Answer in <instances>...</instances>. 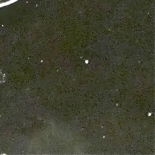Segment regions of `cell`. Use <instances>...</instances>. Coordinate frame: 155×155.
Returning <instances> with one entry per match:
<instances>
[{
	"label": "cell",
	"instance_id": "6da1fadb",
	"mask_svg": "<svg viewBox=\"0 0 155 155\" xmlns=\"http://www.w3.org/2000/svg\"><path fill=\"white\" fill-rule=\"evenodd\" d=\"M18 0H0V8L16 2Z\"/></svg>",
	"mask_w": 155,
	"mask_h": 155
}]
</instances>
